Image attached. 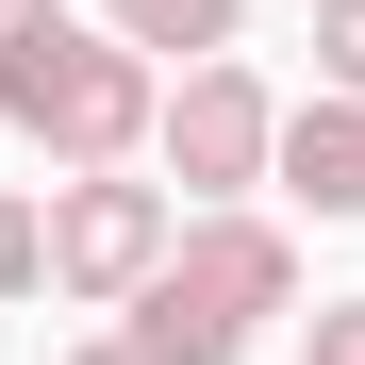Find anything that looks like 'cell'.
<instances>
[{
	"label": "cell",
	"mask_w": 365,
	"mask_h": 365,
	"mask_svg": "<svg viewBox=\"0 0 365 365\" xmlns=\"http://www.w3.org/2000/svg\"><path fill=\"white\" fill-rule=\"evenodd\" d=\"M0 34H50V0H0Z\"/></svg>",
	"instance_id": "cell-11"
},
{
	"label": "cell",
	"mask_w": 365,
	"mask_h": 365,
	"mask_svg": "<svg viewBox=\"0 0 365 365\" xmlns=\"http://www.w3.org/2000/svg\"><path fill=\"white\" fill-rule=\"evenodd\" d=\"M116 17V50H182V67H232V17L250 0H100Z\"/></svg>",
	"instance_id": "cell-6"
},
{
	"label": "cell",
	"mask_w": 365,
	"mask_h": 365,
	"mask_svg": "<svg viewBox=\"0 0 365 365\" xmlns=\"http://www.w3.org/2000/svg\"><path fill=\"white\" fill-rule=\"evenodd\" d=\"M282 182L316 216H365V100H299L282 116Z\"/></svg>",
	"instance_id": "cell-5"
},
{
	"label": "cell",
	"mask_w": 365,
	"mask_h": 365,
	"mask_svg": "<svg viewBox=\"0 0 365 365\" xmlns=\"http://www.w3.org/2000/svg\"><path fill=\"white\" fill-rule=\"evenodd\" d=\"M299 365H365V299H332V316H316V349H299Z\"/></svg>",
	"instance_id": "cell-9"
},
{
	"label": "cell",
	"mask_w": 365,
	"mask_h": 365,
	"mask_svg": "<svg viewBox=\"0 0 365 365\" xmlns=\"http://www.w3.org/2000/svg\"><path fill=\"white\" fill-rule=\"evenodd\" d=\"M166 166H182V200H232V182H266V166H282L266 83H250V67H182V100H166Z\"/></svg>",
	"instance_id": "cell-4"
},
{
	"label": "cell",
	"mask_w": 365,
	"mask_h": 365,
	"mask_svg": "<svg viewBox=\"0 0 365 365\" xmlns=\"http://www.w3.org/2000/svg\"><path fill=\"white\" fill-rule=\"evenodd\" d=\"M67 365H150V349H133V332H100V349H67Z\"/></svg>",
	"instance_id": "cell-10"
},
{
	"label": "cell",
	"mask_w": 365,
	"mask_h": 365,
	"mask_svg": "<svg viewBox=\"0 0 365 365\" xmlns=\"http://www.w3.org/2000/svg\"><path fill=\"white\" fill-rule=\"evenodd\" d=\"M166 250H182L166 182H67V200H50V282L67 299H150Z\"/></svg>",
	"instance_id": "cell-3"
},
{
	"label": "cell",
	"mask_w": 365,
	"mask_h": 365,
	"mask_svg": "<svg viewBox=\"0 0 365 365\" xmlns=\"http://www.w3.org/2000/svg\"><path fill=\"white\" fill-rule=\"evenodd\" d=\"M282 299H299V250H282V232H266V216H200V232L166 250V282L133 299V349H150V365H232Z\"/></svg>",
	"instance_id": "cell-2"
},
{
	"label": "cell",
	"mask_w": 365,
	"mask_h": 365,
	"mask_svg": "<svg viewBox=\"0 0 365 365\" xmlns=\"http://www.w3.org/2000/svg\"><path fill=\"white\" fill-rule=\"evenodd\" d=\"M0 116L67 166V182H116L150 133H166V83H150V50H116V34H0Z\"/></svg>",
	"instance_id": "cell-1"
},
{
	"label": "cell",
	"mask_w": 365,
	"mask_h": 365,
	"mask_svg": "<svg viewBox=\"0 0 365 365\" xmlns=\"http://www.w3.org/2000/svg\"><path fill=\"white\" fill-rule=\"evenodd\" d=\"M316 83L365 100V0H316Z\"/></svg>",
	"instance_id": "cell-8"
},
{
	"label": "cell",
	"mask_w": 365,
	"mask_h": 365,
	"mask_svg": "<svg viewBox=\"0 0 365 365\" xmlns=\"http://www.w3.org/2000/svg\"><path fill=\"white\" fill-rule=\"evenodd\" d=\"M34 282H50V216L0 182V299H34Z\"/></svg>",
	"instance_id": "cell-7"
}]
</instances>
